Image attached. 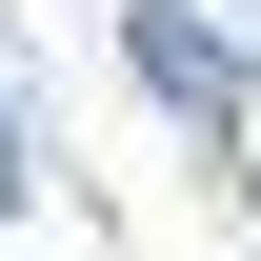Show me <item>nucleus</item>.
<instances>
[{
  "label": "nucleus",
  "instance_id": "obj_1",
  "mask_svg": "<svg viewBox=\"0 0 261 261\" xmlns=\"http://www.w3.org/2000/svg\"><path fill=\"white\" fill-rule=\"evenodd\" d=\"M0 201H20V141H0Z\"/></svg>",
  "mask_w": 261,
  "mask_h": 261
}]
</instances>
